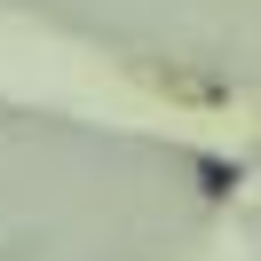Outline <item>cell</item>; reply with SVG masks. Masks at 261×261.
Here are the masks:
<instances>
[{
	"mask_svg": "<svg viewBox=\"0 0 261 261\" xmlns=\"http://www.w3.org/2000/svg\"><path fill=\"white\" fill-rule=\"evenodd\" d=\"M198 182H206V190H229V182H238V174H229L222 159H198Z\"/></svg>",
	"mask_w": 261,
	"mask_h": 261,
	"instance_id": "6da1fadb",
	"label": "cell"
}]
</instances>
